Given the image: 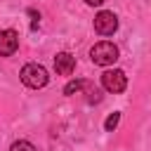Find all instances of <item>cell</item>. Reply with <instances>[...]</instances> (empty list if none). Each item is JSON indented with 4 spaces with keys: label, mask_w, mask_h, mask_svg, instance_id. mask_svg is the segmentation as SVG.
Returning a JSON list of instances; mask_svg holds the SVG:
<instances>
[{
    "label": "cell",
    "mask_w": 151,
    "mask_h": 151,
    "mask_svg": "<svg viewBox=\"0 0 151 151\" xmlns=\"http://www.w3.org/2000/svg\"><path fill=\"white\" fill-rule=\"evenodd\" d=\"M19 76H21V83H24L26 87H31V90L45 87L47 80H50V73H47V68H45L42 64H26Z\"/></svg>",
    "instance_id": "obj_1"
},
{
    "label": "cell",
    "mask_w": 151,
    "mask_h": 151,
    "mask_svg": "<svg viewBox=\"0 0 151 151\" xmlns=\"http://www.w3.org/2000/svg\"><path fill=\"white\" fill-rule=\"evenodd\" d=\"M90 59L97 66H111V64L118 61V47L113 42H109V40H101L90 50Z\"/></svg>",
    "instance_id": "obj_2"
},
{
    "label": "cell",
    "mask_w": 151,
    "mask_h": 151,
    "mask_svg": "<svg viewBox=\"0 0 151 151\" xmlns=\"http://www.w3.org/2000/svg\"><path fill=\"white\" fill-rule=\"evenodd\" d=\"M101 85H104L106 92L118 94V92H123V90L127 87V76H125V71H120V68L104 71V73H101Z\"/></svg>",
    "instance_id": "obj_3"
},
{
    "label": "cell",
    "mask_w": 151,
    "mask_h": 151,
    "mask_svg": "<svg viewBox=\"0 0 151 151\" xmlns=\"http://www.w3.org/2000/svg\"><path fill=\"white\" fill-rule=\"evenodd\" d=\"M94 31H97L99 35H113V33L118 31V17H116L113 12L101 9V12L94 17Z\"/></svg>",
    "instance_id": "obj_4"
},
{
    "label": "cell",
    "mask_w": 151,
    "mask_h": 151,
    "mask_svg": "<svg viewBox=\"0 0 151 151\" xmlns=\"http://www.w3.org/2000/svg\"><path fill=\"white\" fill-rule=\"evenodd\" d=\"M19 50V33L12 28L0 31V57H12Z\"/></svg>",
    "instance_id": "obj_5"
},
{
    "label": "cell",
    "mask_w": 151,
    "mask_h": 151,
    "mask_svg": "<svg viewBox=\"0 0 151 151\" xmlns=\"http://www.w3.org/2000/svg\"><path fill=\"white\" fill-rule=\"evenodd\" d=\"M54 68H57L59 76H71L73 68H76V57L68 54V52H59L54 57Z\"/></svg>",
    "instance_id": "obj_6"
},
{
    "label": "cell",
    "mask_w": 151,
    "mask_h": 151,
    "mask_svg": "<svg viewBox=\"0 0 151 151\" xmlns=\"http://www.w3.org/2000/svg\"><path fill=\"white\" fill-rule=\"evenodd\" d=\"M118 123H120V113H118V111H113V113L104 120V130H106V132H113V130L118 127Z\"/></svg>",
    "instance_id": "obj_7"
},
{
    "label": "cell",
    "mask_w": 151,
    "mask_h": 151,
    "mask_svg": "<svg viewBox=\"0 0 151 151\" xmlns=\"http://www.w3.org/2000/svg\"><path fill=\"white\" fill-rule=\"evenodd\" d=\"M83 87H85V80H71V83L64 87V94H78Z\"/></svg>",
    "instance_id": "obj_8"
},
{
    "label": "cell",
    "mask_w": 151,
    "mask_h": 151,
    "mask_svg": "<svg viewBox=\"0 0 151 151\" xmlns=\"http://www.w3.org/2000/svg\"><path fill=\"white\" fill-rule=\"evenodd\" d=\"M9 151H38L31 142H26V139H19V142H14L12 146H9Z\"/></svg>",
    "instance_id": "obj_9"
},
{
    "label": "cell",
    "mask_w": 151,
    "mask_h": 151,
    "mask_svg": "<svg viewBox=\"0 0 151 151\" xmlns=\"http://www.w3.org/2000/svg\"><path fill=\"white\" fill-rule=\"evenodd\" d=\"M28 14H31V17H33V21H31V28H33V31H35V28H38V26H40V14H38V12H35V9H28Z\"/></svg>",
    "instance_id": "obj_10"
},
{
    "label": "cell",
    "mask_w": 151,
    "mask_h": 151,
    "mask_svg": "<svg viewBox=\"0 0 151 151\" xmlns=\"http://www.w3.org/2000/svg\"><path fill=\"white\" fill-rule=\"evenodd\" d=\"M85 2H87V5H92V7H94V5H101V2H104V0H85Z\"/></svg>",
    "instance_id": "obj_11"
}]
</instances>
